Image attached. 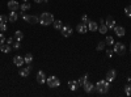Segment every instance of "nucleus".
<instances>
[{
  "label": "nucleus",
  "instance_id": "1",
  "mask_svg": "<svg viewBox=\"0 0 131 97\" xmlns=\"http://www.w3.org/2000/svg\"><path fill=\"white\" fill-rule=\"evenodd\" d=\"M109 88H110V84H109L107 80H100V81H97V84L94 85V89L98 92V93H107L109 92Z\"/></svg>",
  "mask_w": 131,
  "mask_h": 97
},
{
  "label": "nucleus",
  "instance_id": "2",
  "mask_svg": "<svg viewBox=\"0 0 131 97\" xmlns=\"http://www.w3.org/2000/svg\"><path fill=\"white\" fill-rule=\"evenodd\" d=\"M52 23H54V17H52L51 13L43 12V13L39 16V24H41V25L47 26V25H50V24H52Z\"/></svg>",
  "mask_w": 131,
  "mask_h": 97
},
{
  "label": "nucleus",
  "instance_id": "3",
  "mask_svg": "<svg viewBox=\"0 0 131 97\" xmlns=\"http://www.w3.org/2000/svg\"><path fill=\"white\" fill-rule=\"evenodd\" d=\"M46 84L49 85L50 88H58L60 85V80L57 76H50V78L46 79Z\"/></svg>",
  "mask_w": 131,
  "mask_h": 97
},
{
  "label": "nucleus",
  "instance_id": "4",
  "mask_svg": "<svg viewBox=\"0 0 131 97\" xmlns=\"http://www.w3.org/2000/svg\"><path fill=\"white\" fill-rule=\"evenodd\" d=\"M23 20L31 25H36L37 23H39V17H37L34 15H24V12H23Z\"/></svg>",
  "mask_w": 131,
  "mask_h": 97
},
{
  "label": "nucleus",
  "instance_id": "5",
  "mask_svg": "<svg viewBox=\"0 0 131 97\" xmlns=\"http://www.w3.org/2000/svg\"><path fill=\"white\" fill-rule=\"evenodd\" d=\"M114 52H117L118 55H123V54L126 52V46L122 44V42H118V44L114 45Z\"/></svg>",
  "mask_w": 131,
  "mask_h": 97
},
{
  "label": "nucleus",
  "instance_id": "6",
  "mask_svg": "<svg viewBox=\"0 0 131 97\" xmlns=\"http://www.w3.org/2000/svg\"><path fill=\"white\" fill-rule=\"evenodd\" d=\"M60 31H62V36H63V37H70V36L72 34L73 29H72L70 25H63L62 29H60Z\"/></svg>",
  "mask_w": 131,
  "mask_h": 97
},
{
  "label": "nucleus",
  "instance_id": "7",
  "mask_svg": "<svg viewBox=\"0 0 131 97\" xmlns=\"http://www.w3.org/2000/svg\"><path fill=\"white\" fill-rule=\"evenodd\" d=\"M105 25L107 26V29H114V26L117 24H115V20L112 16H107V18L105 20Z\"/></svg>",
  "mask_w": 131,
  "mask_h": 97
},
{
  "label": "nucleus",
  "instance_id": "8",
  "mask_svg": "<svg viewBox=\"0 0 131 97\" xmlns=\"http://www.w3.org/2000/svg\"><path fill=\"white\" fill-rule=\"evenodd\" d=\"M46 75H45V72L43 71H38L37 72V81H38V84H45L46 83Z\"/></svg>",
  "mask_w": 131,
  "mask_h": 97
},
{
  "label": "nucleus",
  "instance_id": "9",
  "mask_svg": "<svg viewBox=\"0 0 131 97\" xmlns=\"http://www.w3.org/2000/svg\"><path fill=\"white\" fill-rule=\"evenodd\" d=\"M115 78H117V71H115V70H109L107 73H106V80L110 83V81H113Z\"/></svg>",
  "mask_w": 131,
  "mask_h": 97
},
{
  "label": "nucleus",
  "instance_id": "10",
  "mask_svg": "<svg viewBox=\"0 0 131 97\" xmlns=\"http://www.w3.org/2000/svg\"><path fill=\"white\" fill-rule=\"evenodd\" d=\"M30 71H31V66H30V64H28V67H24L23 70L20 71V75L23 78H28L29 75H30Z\"/></svg>",
  "mask_w": 131,
  "mask_h": 97
},
{
  "label": "nucleus",
  "instance_id": "11",
  "mask_svg": "<svg viewBox=\"0 0 131 97\" xmlns=\"http://www.w3.org/2000/svg\"><path fill=\"white\" fill-rule=\"evenodd\" d=\"M24 57H21V55H16V57H13V63L16 64L17 67H21L24 64Z\"/></svg>",
  "mask_w": 131,
  "mask_h": 97
},
{
  "label": "nucleus",
  "instance_id": "12",
  "mask_svg": "<svg viewBox=\"0 0 131 97\" xmlns=\"http://www.w3.org/2000/svg\"><path fill=\"white\" fill-rule=\"evenodd\" d=\"M76 30H78L79 33L84 34V33H86V30H88V25L84 24V23H81V24H79V25H76Z\"/></svg>",
  "mask_w": 131,
  "mask_h": 97
},
{
  "label": "nucleus",
  "instance_id": "13",
  "mask_svg": "<svg viewBox=\"0 0 131 97\" xmlns=\"http://www.w3.org/2000/svg\"><path fill=\"white\" fill-rule=\"evenodd\" d=\"M83 88H84V91H85L86 93H91V92L94 89V85H93L92 83H89V81H85L84 85H83Z\"/></svg>",
  "mask_w": 131,
  "mask_h": 97
},
{
  "label": "nucleus",
  "instance_id": "14",
  "mask_svg": "<svg viewBox=\"0 0 131 97\" xmlns=\"http://www.w3.org/2000/svg\"><path fill=\"white\" fill-rule=\"evenodd\" d=\"M114 31H115V34L118 37H123L125 33H126V30H125L123 26H114Z\"/></svg>",
  "mask_w": 131,
  "mask_h": 97
},
{
  "label": "nucleus",
  "instance_id": "15",
  "mask_svg": "<svg viewBox=\"0 0 131 97\" xmlns=\"http://www.w3.org/2000/svg\"><path fill=\"white\" fill-rule=\"evenodd\" d=\"M18 18V15L16 13V10H10V13L8 15V21H10V23H16Z\"/></svg>",
  "mask_w": 131,
  "mask_h": 97
},
{
  "label": "nucleus",
  "instance_id": "16",
  "mask_svg": "<svg viewBox=\"0 0 131 97\" xmlns=\"http://www.w3.org/2000/svg\"><path fill=\"white\" fill-rule=\"evenodd\" d=\"M8 8H9V10H17L20 8V4L17 2H15V0H10L8 3Z\"/></svg>",
  "mask_w": 131,
  "mask_h": 97
},
{
  "label": "nucleus",
  "instance_id": "17",
  "mask_svg": "<svg viewBox=\"0 0 131 97\" xmlns=\"http://www.w3.org/2000/svg\"><path fill=\"white\" fill-rule=\"evenodd\" d=\"M79 87H80V85H79V83L76 81V80H70V81H68V88H70L71 91H76Z\"/></svg>",
  "mask_w": 131,
  "mask_h": 97
},
{
  "label": "nucleus",
  "instance_id": "18",
  "mask_svg": "<svg viewBox=\"0 0 131 97\" xmlns=\"http://www.w3.org/2000/svg\"><path fill=\"white\" fill-rule=\"evenodd\" d=\"M97 29H98V25H97L96 21H89V23H88V30H91V31H96Z\"/></svg>",
  "mask_w": 131,
  "mask_h": 97
},
{
  "label": "nucleus",
  "instance_id": "19",
  "mask_svg": "<svg viewBox=\"0 0 131 97\" xmlns=\"http://www.w3.org/2000/svg\"><path fill=\"white\" fill-rule=\"evenodd\" d=\"M10 50H12V46L10 45H0V51L2 52H5V54H8V52H10Z\"/></svg>",
  "mask_w": 131,
  "mask_h": 97
},
{
  "label": "nucleus",
  "instance_id": "20",
  "mask_svg": "<svg viewBox=\"0 0 131 97\" xmlns=\"http://www.w3.org/2000/svg\"><path fill=\"white\" fill-rule=\"evenodd\" d=\"M13 37H15L16 41H21V39H24V33H23L21 30H17L16 33L13 34Z\"/></svg>",
  "mask_w": 131,
  "mask_h": 97
},
{
  "label": "nucleus",
  "instance_id": "21",
  "mask_svg": "<svg viewBox=\"0 0 131 97\" xmlns=\"http://www.w3.org/2000/svg\"><path fill=\"white\" fill-rule=\"evenodd\" d=\"M98 31H100L101 34H106V31H107V26L105 24H101L100 26H98Z\"/></svg>",
  "mask_w": 131,
  "mask_h": 97
},
{
  "label": "nucleus",
  "instance_id": "22",
  "mask_svg": "<svg viewBox=\"0 0 131 97\" xmlns=\"http://www.w3.org/2000/svg\"><path fill=\"white\" fill-rule=\"evenodd\" d=\"M24 60H25V63H26V64H30V63H31V60H33V55H31L30 52H28L26 55L24 57Z\"/></svg>",
  "mask_w": 131,
  "mask_h": 97
},
{
  "label": "nucleus",
  "instance_id": "23",
  "mask_svg": "<svg viewBox=\"0 0 131 97\" xmlns=\"http://www.w3.org/2000/svg\"><path fill=\"white\" fill-rule=\"evenodd\" d=\"M54 28H55V29H58V30H60L62 29V26H63V24H62V21L60 20H57V21H54Z\"/></svg>",
  "mask_w": 131,
  "mask_h": 97
},
{
  "label": "nucleus",
  "instance_id": "24",
  "mask_svg": "<svg viewBox=\"0 0 131 97\" xmlns=\"http://www.w3.org/2000/svg\"><path fill=\"white\" fill-rule=\"evenodd\" d=\"M106 45L107 46H112V45H114V39H113V37L112 36H106Z\"/></svg>",
  "mask_w": 131,
  "mask_h": 97
},
{
  "label": "nucleus",
  "instance_id": "25",
  "mask_svg": "<svg viewBox=\"0 0 131 97\" xmlns=\"http://www.w3.org/2000/svg\"><path fill=\"white\" fill-rule=\"evenodd\" d=\"M20 8H21V10H23V12H25V10H29V9H30V4H28L26 2H24V4H21Z\"/></svg>",
  "mask_w": 131,
  "mask_h": 97
},
{
  "label": "nucleus",
  "instance_id": "26",
  "mask_svg": "<svg viewBox=\"0 0 131 97\" xmlns=\"http://www.w3.org/2000/svg\"><path fill=\"white\" fill-rule=\"evenodd\" d=\"M88 80V75H84L83 78H80L79 80H78V83H79V85H84V83Z\"/></svg>",
  "mask_w": 131,
  "mask_h": 97
},
{
  "label": "nucleus",
  "instance_id": "27",
  "mask_svg": "<svg viewBox=\"0 0 131 97\" xmlns=\"http://www.w3.org/2000/svg\"><path fill=\"white\" fill-rule=\"evenodd\" d=\"M105 46H106V42H98V45H97V50H98V51H101V50H104V49H105Z\"/></svg>",
  "mask_w": 131,
  "mask_h": 97
},
{
  "label": "nucleus",
  "instance_id": "28",
  "mask_svg": "<svg viewBox=\"0 0 131 97\" xmlns=\"http://www.w3.org/2000/svg\"><path fill=\"white\" fill-rule=\"evenodd\" d=\"M125 93H126L127 96H131V85H130V84H127L126 87H125Z\"/></svg>",
  "mask_w": 131,
  "mask_h": 97
},
{
  "label": "nucleus",
  "instance_id": "29",
  "mask_svg": "<svg viewBox=\"0 0 131 97\" xmlns=\"http://www.w3.org/2000/svg\"><path fill=\"white\" fill-rule=\"evenodd\" d=\"M113 54H114V50H110V49L106 50V57L107 58H113Z\"/></svg>",
  "mask_w": 131,
  "mask_h": 97
},
{
  "label": "nucleus",
  "instance_id": "30",
  "mask_svg": "<svg viewBox=\"0 0 131 97\" xmlns=\"http://www.w3.org/2000/svg\"><path fill=\"white\" fill-rule=\"evenodd\" d=\"M125 13H126L128 17H131V5H128V7L125 8Z\"/></svg>",
  "mask_w": 131,
  "mask_h": 97
},
{
  "label": "nucleus",
  "instance_id": "31",
  "mask_svg": "<svg viewBox=\"0 0 131 97\" xmlns=\"http://www.w3.org/2000/svg\"><path fill=\"white\" fill-rule=\"evenodd\" d=\"M7 21H8V16L0 15V23H7Z\"/></svg>",
  "mask_w": 131,
  "mask_h": 97
},
{
  "label": "nucleus",
  "instance_id": "32",
  "mask_svg": "<svg viewBox=\"0 0 131 97\" xmlns=\"http://www.w3.org/2000/svg\"><path fill=\"white\" fill-rule=\"evenodd\" d=\"M7 44H8V45H10V46H13V44H15V37L8 38V39H7Z\"/></svg>",
  "mask_w": 131,
  "mask_h": 97
},
{
  "label": "nucleus",
  "instance_id": "33",
  "mask_svg": "<svg viewBox=\"0 0 131 97\" xmlns=\"http://www.w3.org/2000/svg\"><path fill=\"white\" fill-rule=\"evenodd\" d=\"M81 20H83V23H84V24L88 25V23H89V18H88V16H86V15H83Z\"/></svg>",
  "mask_w": 131,
  "mask_h": 97
},
{
  "label": "nucleus",
  "instance_id": "34",
  "mask_svg": "<svg viewBox=\"0 0 131 97\" xmlns=\"http://www.w3.org/2000/svg\"><path fill=\"white\" fill-rule=\"evenodd\" d=\"M0 30H2V31L7 30V23H0Z\"/></svg>",
  "mask_w": 131,
  "mask_h": 97
},
{
  "label": "nucleus",
  "instance_id": "35",
  "mask_svg": "<svg viewBox=\"0 0 131 97\" xmlns=\"http://www.w3.org/2000/svg\"><path fill=\"white\" fill-rule=\"evenodd\" d=\"M5 41H7V39H5V37L3 36V33H2V34H0V45H4Z\"/></svg>",
  "mask_w": 131,
  "mask_h": 97
},
{
  "label": "nucleus",
  "instance_id": "36",
  "mask_svg": "<svg viewBox=\"0 0 131 97\" xmlns=\"http://www.w3.org/2000/svg\"><path fill=\"white\" fill-rule=\"evenodd\" d=\"M13 49H20V42L18 41H15V44H13Z\"/></svg>",
  "mask_w": 131,
  "mask_h": 97
},
{
  "label": "nucleus",
  "instance_id": "37",
  "mask_svg": "<svg viewBox=\"0 0 131 97\" xmlns=\"http://www.w3.org/2000/svg\"><path fill=\"white\" fill-rule=\"evenodd\" d=\"M34 2H36L37 4H41V3H47L49 0H34Z\"/></svg>",
  "mask_w": 131,
  "mask_h": 97
},
{
  "label": "nucleus",
  "instance_id": "38",
  "mask_svg": "<svg viewBox=\"0 0 131 97\" xmlns=\"http://www.w3.org/2000/svg\"><path fill=\"white\" fill-rule=\"evenodd\" d=\"M130 51H131V44H130Z\"/></svg>",
  "mask_w": 131,
  "mask_h": 97
},
{
  "label": "nucleus",
  "instance_id": "39",
  "mask_svg": "<svg viewBox=\"0 0 131 97\" xmlns=\"http://www.w3.org/2000/svg\"><path fill=\"white\" fill-rule=\"evenodd\" d=\"M23 2H28V0H23Z\"/></svg>",
  "mask_w": 131,
  "mask_h": 97
}]
</instances>
